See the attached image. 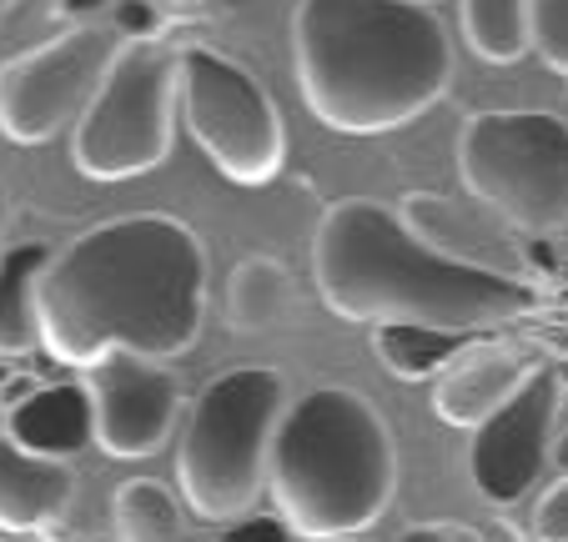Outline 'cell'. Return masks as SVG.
Segmentation results:
<instances>
[{"instance_id": "obj_1", "label": "cell", "mask_w": 568, "mask_h": 542, "mask_svg": "<svg viewBox=\"0 0 568 542\" xmlns=\"http://www.w3.org/2000/svg\"><path fill=\"white\" fill-rule=\"evenodd\" d=\"M41 347L65 367L172 361L206 317V246L176 216H116L55 246L41 277Z\"/></svg>"}, {"instance_id": "obj_2", "label": "cell", "mask_w": 568, "mask_h": 542, "mask_svg": "<svg viewBox=\"0 0 568 542\" xmlns=\"http://www.w3.org/2000/svg\"><path fill=\"white\" fill-rule=\"evenodd\" d=\"M322 301L343 321H418L443 331L504 327L538 307L528 282L473 256H453L418 236L403 212L373 196H343L322 212L312 236Z\"/></svg>"}, {"instance_id": "obj_3", "label": "cell", "mask_w": 568, "mask_h": 542, "mask_svg": "<svg viewBox=\"0 0 568 542\" xmlns=\"http://www.w3.org/2000/svg\"><path fill=\"white\" fill-rule=\"evenodd\" d=\"M292 65L327 131L383 136L448 96L453 45L423 0H297Z\"/></svg>"}, {"instance_id": "obj_4", "label": "cell", "mask_w": 568, "mask_h": 542, "mask_svg": "<svg viewBox=\"0 0 568 542\" xmlns=\"http://www.w3.org/2000/svg\"><path fill=\"white\" fill-rule=\"evenodd\" d=\"M267 488L297 538L333 542L367 532L397 488L393 427L353 387H312L277 422Z\"/></svg>"}, {"instance_id": "obj_5", "label": "cell", "mask_w": 568, "mask_h": 542, "mask_svg": "<svg viewBox=\"0 0 568 542\" xmlns=\"http://www.w3.org/2000/svg\"><path fill=\"white\" fill-rule=\"evenodd\" d=\"M287 412V382L277 367H226L192 397L176 442V488L206 522L247 518L267 488L272 437Z\"/></svg>"}, {"instance_id": "obj_6", "label": "cell", "mask_w": 568, "mask_h": 542, "mask_svg": "<svg viewBox=\"0 0 568 542\" xmlns=\"http://www.w3.org/2000/svg\"><path fill=\"white\" fill-rule=\"evenodd\" d=\"M182 116V51L121 41L106 81L71 131V161L87 181H131L166 161Z\"/></svg>"}, {"instance_id": "obj_7", "label": "cell", "mask_w": 568, "mask_h": 542, "mask_svg": "<svg viewBox=\"0 0 568 542\" xmlns=\"http://www.w3.org/2000/svg\"><path fill=\"white\" fill-rule=\"evenodd\" d=\"M458 176L508 226L558 232L568 226V121L554 111H478L458 131Z\"/></svg>"}, {"instance_id": "obj_8", "label": "cell", "mask_w": 568, "mask_h": 542, "mask_svg": "<svg viewBox=\"0 0 568 542\" xmlns=\"http://www.w3.org/2000/svg\"><path fill=\"white\" fill-rule=\"evenodd\" d=\"M182 126L232 186H267L287 156L277 101L247 65L206 45L182 51Z\"/></svg>"}, {"instance_id": "obj_9", "label": "cell", "mask_w": 568, "mask_h": 542, "mask_svg": "<svg viewBox=\"0 0 568 542\" xmlns=\"http://www.w3.org/2000/svg\"><path fill=\"white\" fill-rule=\"evenodd\" d=\"M121 35L101 21L71 25L0 65V136L16 146H41L55 131L75 126L106 81Z\"/></svg>"}, {"instance_id": "obj_10", "label": "cell", "mask_w": 568, "mask_h": 542, "mask_svg": "<svg viewBox=\"0 0 568 542\" xmlns=\"http://www.w3.org/2000/svg\"><path fill=\"white\" fill-rule=\"evenodd\" d=\"M558 372L554 367H534L514 402H504L483 427H473V452L468 472L473 488L494 508H514L534 482L544 478L548 458H554V412H558Z\"/></svg>"}, {"instance_id": "obj_11", "label": "cell", "mask_w": 568, "mask_h": 542, "mask_svg": "<svg viewBox=\"0 0 568 542\" xmlns=\"http://www.w3.org/2000/svg\"><path fill=\"white\" fill-rule=\"evenodd\" d=\"M91 407H97V447L106 458L136 462L151 458L176 427L182 412V382L161 361L111 357L91 367Z\"/></svg>"}, {"instance_id": "obj_12", "label": "cell", "mask_w": 568, "mask_h": 542, "mask_svg": "<svg viewBox=\"0 0 568 542\" xmlns=\"http://www.w3.org/2000/svg\"><path fill=\"white\" fill-rule=\"evenodd\" d=\"M528 377H534V367L524 361V351L504 347V341H478L433 382V417L473 432L504 402H514Z\"/></svg>"}, {"instance_id": "obj_13", "label": "cell", "mask_w": 568, "mask_h": 542, "mask_svg": "<svg viewBox=\"0 0 568 542\" xmlns=\"http://www.w3.org/2000/svg\"><path fill=\"white\" fill-rule=\"evenodd\" d=\"M75 498L71 462L26 452L11 432H0V528L6 532H36L65 518Z\"/></svg>"}, {"instance_id": "obj_14", "label": "cell", "mask_w": 568, "mask_h": 542, "mask_svg": "<svg viewBox=\"0 0 568 542\" xmlns=\"http://www.w3.org/2000/svg\"><path fill=\"white\" fill-rule=\"evenodd\" d=\"M6 432L41 458H75L97 442V407H91L87 382H51L36 387L16 412H6Z\"/></svg>"}, {"instance_id": "obj_15", "label": "cell", "mask_w": 568, "mask_h": 542, "mask_svg": "<svg viewBox=\"0 0 568 542\" xmlns=\"http://www.w3.org/2000/svg\"><path fill=\"white\" fill-rule=\"evenodd\" d=\"M55 262V246L45 242H16L0 252V357H21L41 341V277Z\"/></svg>"}, {"instance_id": "obj_16", "label": "cell", "mask_w": 568, "mask_h": 542, "mask_svg": "<svg viewBox=\"0 0 568 542\" xmlns=\"http://www.w3.org/2000/svg\"><path fill=\"white\" fill-rule=\"evenodd\" d=\"M292 272L277 256H247V262L232 266L226 277V327L242 331V337H262V331H277L292 317Z\"/></svg>"}, {"instance_id": "obj_17", "label": "cell", "mask_w": 568, "mask_h": 542, "mask_svg": "<svg viewBox=\"0 0 568 542\" xmlns=\"http://www.w3.org/2000/svg\"><path fill=\"white\" fill-rule=\"evenodd\" d=\"M468 347H478L473 331L418 327V321H387V327H373V351L397 382H428V377H443Z\"/></svg>"}, {"instance_id": "obj_18", "label": "cell", "mask_w": 568, "mask_h": 542, "mask_svg": "<svg viewBox=\"0 0 568 542\" xmlns=\"http://www.w3.org/2000/svg\"><path fill=\"white\" fill-rule=\"evenodd\" d=\"M463 41L488 65H514L534 51V0H458Z\"/></svg>"}, {"instance_id": "obj_19", "label": "cell", "mask_w": 568, "mask_h": 542, "mask_svg": "<svg viewBox=\"0 0 568 542\" xmlns=\"http://www.w3.org/2000/svg\"><path fill=\"white\" fill-rule=\"evenodd\" d=\"M116 542H182V502L166 482L131 478L111 498Z\"/></svg>"}, {"instance_id": "obj_20", "label": "cell", "mask_w": 568, "mask_h": 542, "mask_svg": "<svg viewBox=\"0 0 568 542\" xmlns=\"http://www.w3.org/2000/svg\"><path fill=\"white\" fill-rule=\"evenodd\" d=\"M534 51L568 81V0H534Z\"/></svg>"}, {"instance_id": "obj_21", "label": "cell", "mask_w": 568, "mask_h": 542, "mask_svg": "<svg viewBox=\"0 0 568 542\" xmlns=\"http://www.w3.org/2000/svg\"><path fill=\"white\" fill-rule=\"evenodd\" d=\"M534 538L538 542H568V478H558L554 488L538 498V508H534Z\"/></svg>"}, {"instance_id": "obj_22", "label": "cell", "mask_w": 568, "mask_h": 542, "mask_svg": "<svg viewBox=\"0 0 568 542\" xmlns=\"http://www.w3.org/2000/svg\"><path fill=\"white\" fill-rule=\"evenodd\" d=\"M216 542H297V532L277 512H247V518L226 522V532Z\"/></svg>"}, {"instance_id": "obj_23", "label": "cell", "mask_w": 568, "mask_h": 542, "mask_svg": "<svg viewBox=\"0 0 568 542\" xmlns=\"http://www.w3.org/2000/svg\"><path fill=\"white\" fill-rule=\"evenodd\" d=\"M111 31L121 35V41H156V31H161V16L151 11L146 0H116L111 6Z\"/></svg>"}, {"instance_id": "obj_24", "label": "cell", "mask_w": 568, "mask_h": 542, "mask_svg": "<svg viewBox=\"0 0 568 542\" xmlns=\"http://www.w3.org/2000/svg\"><path fill=\"white\" fill-rule=\"evenodd\" d=\"M397 542H483V532L463 528V522H413Z\"/></svg>"}, {"instance_id": "obj_25", "label": "cell", "mask_w": 568, "mask_h": 542, "mask_svg": "<svg viewBox=\"0 0 568 542\" xmlns=\"http://www.w3.org/2000/svg\"><path fill=\"white\" fill-rule=\"evenodd\" d=\"M91 11H106V0H55V16H75V25H87Z\"/></svg>"}, {"instance_id": "obj_26", "label": "cell", "mask_w": 568, "mask_h": 542, "mask_svg": "<svg viewBox=\"0 0 568 542\" xmlns=\"http://www.w3.org/2000/svg\"><path fill=\"white\" fill-rule=\"evenodd\" d=\"M554 468L568 478V432H564V437H554Z\"/></svg>"}, {"instance_id": "obj_27", "label": "cell", "mask_w": 568, "mask_h": 542, "mask_svg": "<svg viewBox=\"0 0 568 542\" xmlns=\"http://www.w3.org/2000/svg\"><path fill=\"white\" fill-rule=\"evenodd\" d=\"M554 372H558V387H564V392H568V357H564V361H558Z\"/></svg>"}, {"instance_id": "obj_28", "label": "cell", "mask_w": 568, "mask_h": 542, "mask_svg": "<svg viewBox=\"0 0 568 542\" xmlns=\"http://www.w3.org/2000/svg\"><path fill=\"white\" fill-rule=\"evenodd\" d=\"M0 236H6V186H0ZM6 252V246H0Z\"/></svg>"}, {"instance_id": "obj_29", "label": "cell", "mask_w": 568, "mask_h": 542, "mask_svg": "<svg viewBox=\"0 0 568 542\" xmlns=\"http://www.w3.org/2000/svg\"><path fill=\"white\" fill-rule=\"evenodd\" d=\"M6 377H11V372H6V367H0V387H6Z\"/></svg>"}, {"instance_id": "obj_30", "label": "cell", "mask_w": 568, "mask_h": 542, "mask_svg": "<svg viewBox=\"0 0 568 542\" xmlns=\"http://www.w3.org/2000/svg\"><path fill=\"white\" fill-rule=\"evenodd\" d=\"M333 542H357V538H333Z\"/></svg>"}, {"instance_id": "obj_31", "label": "cell", "mask_w": 568, "mask_h": 542, "mask_svg": "<svg viewBox=\"0 0 568 542\" xmlns=\"http://www.w3.org/2000/svg\"><path fill=\"white\" fill-rule=\"evenodd\" d=\"M423 6H433V0H423Z\"/></svg>"}]
</instances>
